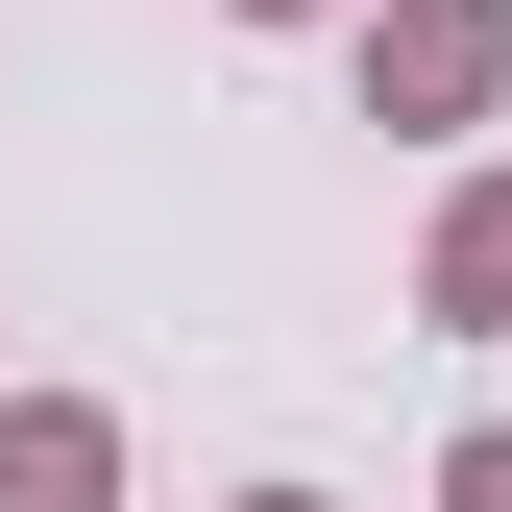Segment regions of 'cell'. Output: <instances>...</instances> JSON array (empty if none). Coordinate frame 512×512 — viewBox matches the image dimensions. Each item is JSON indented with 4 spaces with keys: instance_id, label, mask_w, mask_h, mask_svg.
I'll use <instances>...</instances> for the list:
<instances>
[{
    "instance_id": "6da1fadb",
    "label": "cell",
    "mask_w": 512,
    "mask_h": 512,
    "mask_svg": "<svg viewBox=\"0 0 512 512\" xmlns=\"http://www.w3.org/2000/svg\"><path fill=\"white\" fill-rule=\"evenodd\" d=\"M512 98V0H366V122L391 147H464Z\"/></svg>"
},
{
    "instance_id": "7a4b0ae2",
    "label": "cell",
    "mask_w": 512,
    "mask_h": 512,
    "mask_svg": "<svg viewBox=\"0 0 512 512\" xmlns=\"http://www.w3.org/2000/svg\"><path fill=\"white\" fill-rule=\"evenodd\" d=\"M0 512H122V415L98 391H0Z\"/></svg>"
},
{
    "instance_id": "3957f363",
    "label": "cell",
    "mask_w": 512,
    "mask_h": 512,
    "mask_svg": "<svg viewBox=\"0 0 512 512\" xmlns=\"http://www.w3.org/2000/svg\"><path fill=\"white\" fill-rule=\"evenodd\" d=\"M415 317H439V342H512V171H464V196H439V244H415Z\"/></svg>"
},
{
    "instance_id": "277c9868",
    "label": "cell",
    "mask_w": 512,
    "mask_h": 512,
    "mask_svg": "<svg viewBox=\"0 0 512 512\" xmlns=\"http://www.w3.org/2000/svg\"><path fill=\"white\" fill-rule=\"evenodd\" d=\"M439 512H512V415H488V439H439Z\"/></svg>"
},
{
    "instance_id": "5b68a950",
    "label": "cell",
    "mask_w": 512,
    "mask_h": 512,
    "mask_svg": "<svg viewBox=\"0 0 512 512\" xmlns=\"http://www.w3.org/2000/svg\"><path fill=\"white\" fill-rule=\"evenodd\" d=\"M220 25H317V0H220Z\"/></svg>"
},
{
    "instance_id": "8992f818",
    "label": "cell",
    "mask_w": 512,
    "mask_h": 512,
    "mask_svg": "<svg viewBox=\"0 0 512 512\" xmlns=\"http://www.w3.org/2000/svg\"><path fill=\"white\" fill-rule=\"evenodd\" d=\"M244 512H317V488H244Z\"/></svg>"
}]
</instances>
